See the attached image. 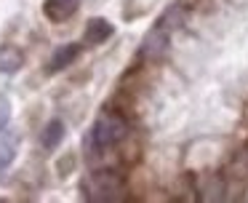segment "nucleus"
Masks as SVG:
<instances>
[{
  "label": "nucleus",
  "instance_id": "obj_1",
  "mask_svg": "<svg viewBox=\"0 0 248 203\" xmlns=\"http://www.w3.org/2000/svg\"><path fill=\"white\" fill-rule=\"evenodd\" d=\"M128 136V123L118 115H102L93 128L88 131L86 142H83V150H86L88 160H99L109 147L120 144L123 139Z\"/></svg>",
  "mask_w": 248,
  "mask_h": 203
},
{
  "label": "nucleus",
  "instance_id": "obj_2",
  "mask_svg": "<svg viewBox=\"0 0 248 203\" xmlns=\"http://www.w3.org/2000/svg\"><path fill=\"white\" fill-rule=\"evenodd\" d=\"M88 198L93 201H112V198H120V174L115 169H104L96 171L91 179V192Z\"/></svg>",
  "mask_w": 248,
  "mask_h": 203
},
{
  "label": "nucleus",
  "instance_id": "obj_3",
  "mask_svg": "<svg viewBox=\"0 0 248 203\" xmlns=\"http://www.w3.org/2000/svg\"><path fill=\"white\" fill-rule=\"evenodd\" d=\"M168 46H171V32L166 30V27L155 24L152 27V32L141 40V59H147V62H160L163 56L168 53Z\"/></svg>",
  "mask_w": 248,
  "mask_h": 203
},
{
  "label": "nucleus",
  "instance_id": "obj_4",
  "mask_svg": "<svg viewBox=\"0 0 248 203\" xmlns=\"http://www.w3.org/2000/svg\"><path fill=\"white\" fill-rule=\"evenodd\" d=\"M78 8H80V0H46L43 3L46 19L54 21V24H62V21L72 19Z\"/></svg>",
  "mask_w": 248,
  "mask_h": 203
},
{
  "label": "nucleus",
  "instance_id": "obj_5",
  "mask_svg": "<svg viewBox=\"0 0 248 203\" xmlns=\"http://www.w3.org/2000/svg\"><path fill=\"white\" fill-rule=\"evenodd\" d=\"M115 32V27L109 24L107 19H102V16H93V19L86 21V46H99V43L109 40Z\"/></svg>",
  "mask_w": 248,
  "mask_h": 203
},
{
  "label": "nucleus",
  "instance_id": "obj_6",
  "mask_svg": "<svg viewBox=\"0 0 248 203\" xmlns=\"http://www.w3.org/2000/svg\"><path fill=\"white\" fill-rule=\"evenodd\" d=\"M80 48H83L80 43H67V46H59L54 51V56H51V62H48V72H62L64 67H70V64L80 56Z\"/></svg>",
  "mask_w": 248,
  "mask_h": 203
},
{
  "label": "nucleus",
  "instance_id": "obj_7",
  "mask_svg": "<svg viewBox=\"0 0 248 203\" xmlns=\"http://www.w3.org/2000/svg\"><path fill=\"white\" fill-rule=\"evenodd\" d=\"M64 123L59 120V118H51L48 123L43 126V131H40V144H43L46 150H54L62 144V139H64Z\"/></svg>",
  "mask_w": 248,
  "mask_h": 203
},
{
  "label": "nucleus",
  "instance_id": "obj_8",
  "mask_svg": "<svg viewBox=\"0 0 248 203\" xmlns=\"http://www.w3.org/2000/svg\"><path fill=\"white\" fill-rule=\"evenodd\" d=\"M22 64H24V56L19 48H14V46L0 48V72L3 75H14L16 69H22Z\"/></svg>",
  "mask_w": 248,
  "mask_h": 203
},
{
  "label": "nucleus",
  "instance_id": "obj_9",
  "mask_svg": "<svg viewBox=\"0 0 248 203\" xmlns=\"http://www.w3.org/2000/svg\"><path fill=\"white\" fill-rule=\"evenodd\" d=\"M14 158H16V136L8 134V136L0 139V174H6L8 166L14 163Z\"/></svg>",
  "mask_w": 248,
  "mask_h": 203
},
{
  "label": "nucleus",
  "instance_id": "obj_10",
  "mask_svg": "<svg viewBox=\"0 0 248 203\" xmlns=\"http://www.w3.org/2000/svg\"><path fill=\"white\" fill-rule=\"evenodd\" d=\"M157 24H160V27H166L168 32H171V30H176V27L182 24V8H176V5H173V8H168L166 14L160 16V21H157Z\"/></svg>",
  "mask_w": 248,
  "mask_h": 203
},
{
  "label": "nucleus",
  "instance_id": "obj_11",
  "mask_svg": "<svg viewBox=\"0 0 248 203\" xmlns=\"http://www.w3.org/2000/svg\"><path fill=\"white\" fill-rule=\"evenodd\" d=\"M8 120H11V102H8V96L0 94V134L6 131Z\"/></svg>",
  "mask_w": 248,
  "mask_h": 203
}]
</instances>
